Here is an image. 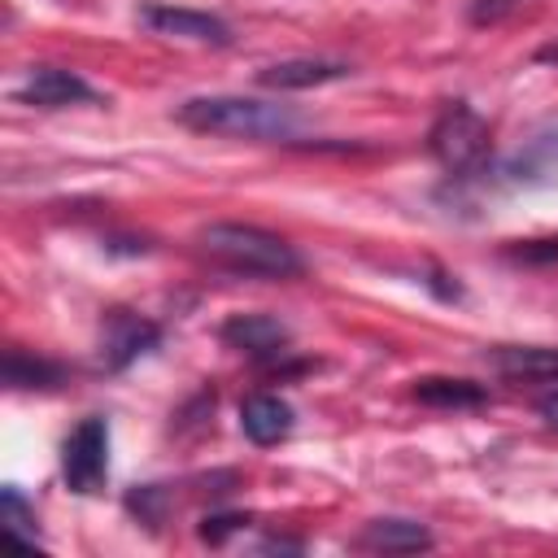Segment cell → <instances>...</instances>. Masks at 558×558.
Masks as SVG:
<instances>
[{
	"mask_svg": "<svg viewBox=\"0 0 558 558\" xmlns=\"http://www.w3.org/2000/svg\"><path fill=\"white\" fill-rule=\"evenodd\" d=\"M427 148L432 157L453 174V179H466V174H480L488 166V153H493V140H488V122L466 105V100H449L432 131H427Z\"/></svg>",
	"mask_w": 558,
	"mask_h": 558,
	"instance_id": "3957f363",
	"label": "cell"
},
{
	"mask_svg": "<svg viewBox=\"0 0 558 558\" xmlns=\"http://www.w3.org/2000/svg\"><path fill=\"white\" fill-rule=\"evenodd\" d=\"M484 362L506 379L558 384V349H549V344H493L484 353Z\"/></svg>",
	"mask_w": 558,
	"mask_h": 558,
	"instance_id": "9c48e42d",
	"label": "cell"
},
{
	"mask_svg": "<svg viewBox=\"0 0 558 558\" xmlns=\"http://www.w3.org/2000/svg\"><path fill=\"white\" fill-rule=\"evenodd\" d=\"M536 414H541L549 427H558V388H549V392L536 397Z\"/></svg>",
	"mask_w": 558,
	"mask_h": 558,
	"instance_id": "d6986e66",
	"label": "cell"
},
{
	"mask_svg": "<svg viewBox=\"0 0 558 558\" xmlns=\"http://www.w3.org/2000/svg\"><path fill=\"white\" fill-rule=\"evenodd\" d=\"M140 22L157 35H179V39H196V44H231V26L214 13L201 9H179V4H144Z\"/></svg>",
	"mask_w": 558,
	"mask_h": 558,
	"instance_id": "ba28073f",
	"label": "cell"
},
{
	"mask_svg": "<svg viewBox=\"0 0 558 558\" xmlns=\"http://www.w3.org/2000/svg\"><path fill=\"white\" fill-rule=\"evenodd\" d=\"M244 523H248L244 514H209V519L201 523V541L222 545V541H227V532H235V527H244Z\"/></svg>",
	"mask_w": 558,
	"mask_h": 558,
	"instance_id": "e0dca14e",
	"label": "cell"
},
{
	"mask_svg": "<svg viewBox=\"0 0 558 558\" xmlns=\"http://www.w3.org/2000/svg\"><path fill=\"white\" fill-rule=\"evenodd\" d=\"M292 423H296L292 405L283 397H275V392H253L240 405V432L253 445H279L292 432Z\"/></svg>",
	"mask_w": 558,
	"mask_h": 558,
	"instance_id": "8fae6325",
	"label": "cell"
},
{
	"mask_svg": "<svg viewBox=\"0 0 558 558\" xmlns=\"http://www.w3.org/2000/svg\"><path fill=\"white\" fill-rule=\"evenodd\" d=\"M514 4H519V0H471V22H475V26H493V22H501Z\"/></svg>",
	"mask_w": 558,
	"mask_h": 558,
	"instance_id": "ac0fdd59",
	"label": "cell"
},
{
	"mask_svg": "<svg viewBox=\"0 0 558 558\" xmlns=\"http://www.w3.org/2000/svg\"><path fill=\"white\" fill-rule=\"evenodd\" d=\"M0 510H4V532L13 541H22V545L35 549V541H39V532H35V506H26V497L13 484L0 493Z\"/></svg>",
	"mask_w": 558,
	"mask_h": 558,
	"instance_id": "9a60e30c",
	"label": "cell"
},
{
	"mask_svg": "<svg viewBox=\"0 0 558 558\" xmlns=\"http://www.w3.org/2000/svg\"><path fill=\"white\" fill-rule=\"evenodd\" d=\"M196 244L201 253H209L218 266L235 270V275H257V279H296L305 270L301 253L266 231V227H253V222H209L196 231Z\"/></svg>",
	"mask_w": 558,
	"mask_h": 558,
	"instance_id": "7a4b0ae2",
	"label": "cell"
},
{
	"mask_svg": "<svg viewBox=\"0 0 558 558\" xmlns=\"http://www.w3.org/2000/svg\"><path fill=\"white\" fill-rule=\"evenodd\" d=\"M65 379V371L48 357H26L22 349L4 353V384L9 388H57Z\"/></svg>",
	"mask_w": 558,
	"mask_h": 558,
	"instance_id": "5bb4252c",
	"label": "cell"
},
{
	"mask_svg": "<svg viewBox=\"0 0 558 558\" xmlns=\"http://www.w3.org/2000/svg\"><path fill=\"white\" fill-rule=\"evenodd\" d=\"M357 549L366 554H418V549H432V532L414 519H371L357 536H353Z\"/></svg>",
	"mask_w": 558,
	"mask_h": 558,
	"instance_id": "7c38bea8",
	"label": "cell"
},
{
	"mask_svg": "<svg viewBox=\"0 0 558 558\" xmlns=\"http://www.w3.org/2000/svg\"><path fill=\"white\" fill-rule=\"evenodd\" d=\"M353 70L344 61H327V57H292V61H275L266 70H257V83L270 92H305V87H323V83H340Z\"/></svg>",
	"mask_w": 558,
	"mask_h": 558,
	"instance_id": "30bf717a",
	"label": "cell"
},
{
	"mask_svg": "<svg viewBox=\"0 0 558 558\" xmlns=\"http://www.w3.org/2000/svg\"><path fill=\"white\" fill-rule=\"evenodd\" d=\"M218 336H222V344L240 349L253 362H279L292 349V331L275 314H231Z\"/></svg>",
	"mask_w": 558,
	"mask_h": 558,
	"instance_id": "52a82bcc",
	"label": "cell"
},
{
	"mask_svg": "<svg viewBox=\"0 0 558 558\" xmlns=\"http://www.w3.org/2000/svg\"><path fill=\"white\" fill-rule=\"evenodd\" d=\"M161 340V327L131 314V310H109L105 323H100V362L105 371H126L140 353L157 349Z\"/></svg>",
	"mask_w": 558,
	"mask_h": 558,
	"instance_id": "8992f818",
	"label": "cell"
},
{
	"mask_svg": "<svg viewBox=\"0 0 558 558\" xmlns=\"http://www.w3.org/2000/svg\"><path fill=\"white\" fill-rule=\"evenodd\" d=\"M410 397L418 405H432V410H480V405H488V388H480L471 379H453V375L414 379Z\"/></svg>",
	"mask_w": 558,
	"mask_h": 558,
	"instance_id": "4fadbf2b",
	"label": "cell"
},
{
	"mask_svg": "<svg viewBox=\"0 0 558 558\" xmlns=\"http://www.w3.org/2000/svg\"><path fill=\"white\" fill-rule=\"evenodd\" d=\"M174 122L196 135H231V140H296L301 118L288 105L253 100V96H192L174 109Z\"/></svg>",
	"mask_w": 558,
	"mask_h": 558,
	"instance_id": "6da1fadb",
	"label": "cell"
},
{
	"mask_svg": "<svg viewBox=\"0 0 558 558\" xmlns=\"http://www.w3.org/2000/svg\"><path fill=\"white\" fill-rule=\"evenodd\" d=\"M22 105H35V109H70V105H100V92L74 74V70H61V65H35L26 70L22 87L13 92Z\"/></svg>",
	"mask_w": 558,
	"mask_h": 558,
	"instance_id": "5b68a950",
	"label": "cell"
},
{
	"mask_svg": "<svg viewBox=\"0 0 558 558\" xmlns=\"http://www.w3.org/2000/svg\"><path fill=\"white\" fill-rule=\"evenodd\" d=\"M161 501H166V493H161L157 484H144L140 493H131V497H126V510H135L144 523H153V527H157V519H161Z\"/></svg>",
	"mask_w": 558,
	"mask_h": 558,
	"instance_id": "2e32d148",
	"label": "cell"
},
{
	"mask_svg": "<svg viewBox=\"0 0 558 558\" xmlns=\"http://www.w3.org/2000/svg\"><path fill=\"white\" fill-rule=\"evenodd\" d=\"M61 480L70 493L92 497L109 480V423L100 414H87L61 445Z\"/></svg>",
	"mask_w": 558,
	"mask_h": 558,
	"instance_id": "277c9868",
	"label": "cell"
},
{
	"mask_svg": "<svg viewBox=\"0 0 558 558\" xmlns=\"http://www.w3.org/2000/svg\"><path fill=\"white\" fill-rule=\"evenodd\" d=\"M536 57H541V61H558V44H554V48H541Z\"/></svg>",
	"mask_w": 558,
	"mask_h": 558,
	"instance_id": "ffe728a7",
	"label": "cell"
}]
</instances>
